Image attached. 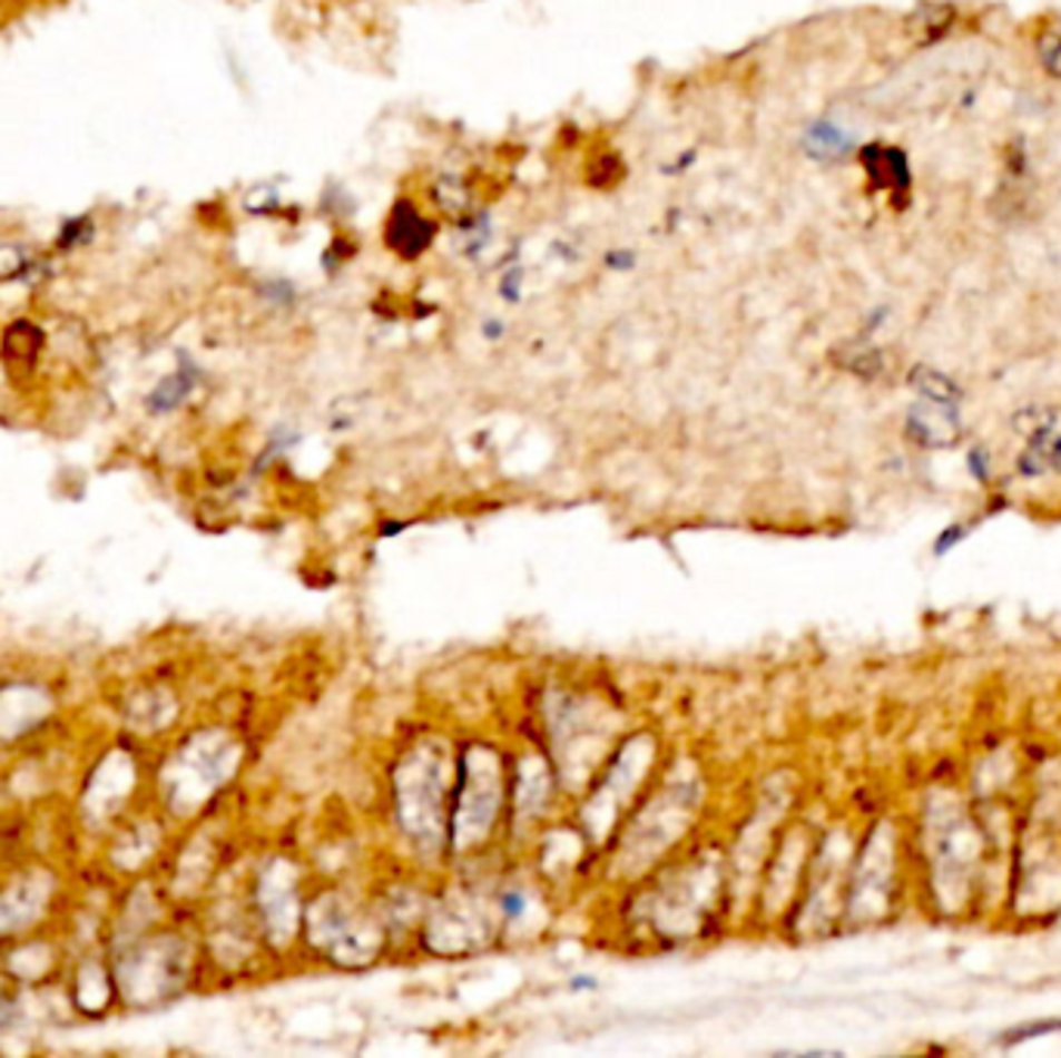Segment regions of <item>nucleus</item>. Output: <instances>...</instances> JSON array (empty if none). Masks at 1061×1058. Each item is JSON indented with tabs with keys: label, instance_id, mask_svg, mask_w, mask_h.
Returning <instances> with one entry per match:
<instances>
[{
	"label": "nucleus",
	"instance_id": "nucleus-11",
	"mask_svg": "<svg viewBox=\"0 0 1061 1058\" xmlns=\"http://www.w3.org/2000/svg\"><path fill=\"white\" fill-rule=\"evenodd\" d=\"M500 915H503V922L507 925H515V922H522L524 915H528V894H524L519 884H509L500 891Z\"/></svg>",
	"mask_w": 1061,
	"mask_h": 1058
},
{
	"label": "nucleus",
	"instance_id": "nucleus-3",
	"mask_svg": "<svg viewBox=\"0 0 1061 1058\" xmlns=\"http://www.w3.org/2000/svg\"><path fill=\"white\" fill-rule=\"evenodd\" d=\"M960 22V10L946 0H925L913 13L906 16V35L918 47H934L946 41Z\"/></svg>",
	"mask_w": 1061,
	"mask_h": 1058
},
{
	"label": "nucleus",
	"instance_id": "nucleus-10",
	"mask_svg": "<svg viewBox=\"0 0 1061 1058\" xmlns=\"http://www.w3.org/2000/svg\"><path fill=\"white\" fill-rule=\"evenodd\" d=\"M844 366H847L851 373H857L859 379H875L885 370V357H882V351L873 349L870 342H859L857 349L851 351V357H844Z\"/></svg>",
	"mask_w": 1061,
	"mask_h": 1058
},
{
	"label": "nucleus",
	"instance_id": "nucleus-2",
	"mask_svg": "<svg viewBox=\"0 0 1061 1058\" xmlns=\"http://www.w3.org/2000/svg\"><path fill=\"white\" fill-rule=\"evenodd\" d=\"M906 432L913 441L925 448L953 444L960 438V406L937 404V401H918L906 417Z\"/></svg>",
	"mask_w": 1061,
	"mask_h": 1058
},
{
	"label": "nucleus",
	"instance_id": "nucleus-9",
	"mask_svg": "<svg viewBox=\"0 0 1061 1058\" xmlns=\"http://www.w3.org/2000/svg\"><path fill=\"white\" fill-rule=\"evenodd\" d=\"M1037 59H1040V69L1061 81V26L1055 29H1043L1037 38Z\"/></svg>",
	"mask_w": 1061,
	"mask_h": 1058
},
{
	"label": "nucleus",
	"instance_id": "nucleus-7",
	"mask_svg": "<svg viewBox=\"0 0 1061 1058\" xmlns=\"http://www.w3.org/2000/svg\"><path fill=\"white\" fill-rule=\"evenodd\" d=\"M807 149L816 159H842L844 153L851 149V137L832 121H814L807 128Z\"/></svg>",
	"mask_w": 1061,
	"mask_h": 1058
},
{
	"label": "nucleus",
	"instance_id": "nucleus-4",
	"mask_svg": "<svg viewBox=\"0 0 1061 1058\" xmlns=\"http://www.w3.org/2000/svg\"><path fill=\"white\" fill-rule=\"evenodd\" d=\"M429 236H432V233H429V224H425L410 205L407 208L401 205L392 215V221H389V243H392V248H397L401 255H410V258L420 255L422 248L429 246Z\"/></svg>",
	"mask_w": 1061,
	"mask_h": 1058
},
{
	"label": "nucleus",
	"instance_id": "nucleus-15",
	"mask_svg": "<svg viewBox=\"0 0 1061 1058\" xmlns=\"http://www.w3.org/2000/svg\"><path fill=\"white\" fill-rule=\"evenodd\" d=\"M962 106H965V109H972V106H974V90H969V94H962Z\"/></svg>",
	"mask_w": 1061,
	"mask_h": 1058
},
{
	"label": "nucleus",
	"instance_id": "nucleus-13",
	"mask_svg": "<svg viewBox=\"0 0 1061 1058\" xmlns=\"http://www.w3.org/2000/svg\"><path fill=\"white\" fill-rule=\"evenodd\" d=\"M960 535H965V528H962V525H956V528H946L944 535H941V540L934 543V552H946V550H950V547H953V543L960 540Z\"/></svg>",
	"mask_w": 1061,
	"mask_h": 1058
},
{
	"label": "nucleus",
	"instance_id": "nucleus-12",
	"mask_svg": "<svg viewBox=\"0 0 1061 1058\" xmlns=\"http://www.w3.org/2000/svg\"><path fill=\"white\" fill-rule=\"evenodd\" d=\"M969 469H972V476H978L981 481L988 479L990 472H988V453H984V448H974L972 453H969Z\"/></svg>",
	"mask_w": 1061,
	"mask_h": 1058
},
{
	"label": "nucleus",
	"instance_id": "nucleus-14",
	"mask_svg": "<svg viewBox=\"0 0 1061 1058\" xmlns=\"http://www.w3.org/2000/svg\"><path fill=\"white\" fill-rule=\"evenodd\" d=\"M887 317H891V311H887V307H875L873 314H870V320H866V333H875V330H882V323H885Z\"/></svg>",
	"mask_w": 1061,
	"mask_h": 1058
},
{
	"label": "nucleus",
	"instance_id": "nucleus-1",
	"mask_svg": "<svg viewBox=\"0 0 1061 1058\" xmlns=\"http://www.w3.org/2000/svg\"><path fill=\"white\" fill-rule=\"evenodd\" d=\"M859 165L870 177V187L885 193L897 208H906L913 196V165L901 146L866 144L859 149Z\"/></svg>",
	"mask_w": 1061,
	"mask_h": 1058
},
{
	"label": "nucleus",
	"instance_id": "nucleus-6",
	"mask_svg": "<svg viewBox=\"0 0 1061 1058\" xmlns=\"http://www.w3.org/2000/svg\"><path fill=\"white\" fill-rule=\"evenodd\" d=\"M196 376H199V373H196V366H193V363L189 361L180 363V370H177L175 376L165 379L159 389L149 394V401H146L149 410H153V413H168V410H175V406L180 404L193 389H196Z\"/></svg>",
	"mask_w": 1061,
	"mask_h": 1058
},
{
	"label": "nucleus",
	"instance_id": "nucleus-8",
	"mask_svg": "<svg viewBox=\"0 0 1061 1058\" xmlns=\"http://www.w3.org/2000/svg\"><path fill=\"white\" fill-rule=\"evenodd\" d=\"M1031 172H1033V161H1031V153H1028V144H1024V137H1012V140L1005 144V153H1003L1005 184L1021 187V184H1028Z\"/></svg>",
	"mask_w": 1061,
	"mask_h": 1058
},
{
	"label": "nucleus",
	"instance_id": "nucleus-5",
	"mask_svg": "<svg viewBox=\"0 0 1061 1058\" xmlns=\"http://www.w3.org/2000/svg\"><path fill=\"white\" fill-rule=\"evenodd\" d=\"M910 385L916 389L918 398L925 401H937V404L960 406L962 404V389L953 379L934 370V366H913L910 370Z\"/></svg>",
	"mask_w": 1061,
	"mask_h": 1058
}]
</instances>
